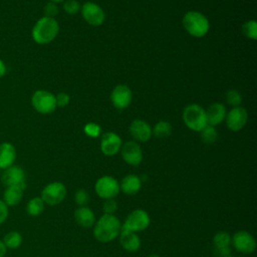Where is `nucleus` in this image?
I'll return each instance as SVG.
<instances>
[{
	"label": "nucleus",
	"mask_w": 257,
	"mask_h": 257,
	"mask_svg": "<svg viewBox=\"0 0 257 257\" xmlns=\"http://www.w3.org/2000/svg\"><path fill=\"white\" fill-rule=\"evenodd\" d=\"M64 11L69 15H74L79 12L80 4L76 0H67L63 3Z\"/></svg>",
	"instance_id": "c756f323"
},
{
	"label": "nucleus",
	"mask_w": 257,
	"mask_h": 257,
	"mask_svg": "<svg viewBox=\"0 0 257 257\" xmlns=\"http://www.w3.org/2000/svg\"><path fill=\"white\" fill-rule=\"evenodd\" d=\"M120 153L123 161L131 166H139L143 160V152L137 142L128 141L121 148Z\"/></svg>",
	"instance_id": "4468645a"
},
{
	"label": "nucleus",
	"mask_w": 257,
	"mask_h": 257,
	"mask_svg": "<svg viewBox=\"0 0 257 257\" xmlns=\"http://www.w3.org/2000/svg\"><path fill=\"white\" fill-rule=\"evenodd\" d=\"M66 197V188L60 182H52L47 184L42 192L40 198L49 206H55L60 204Z\"/></svg>",
	"instance_id": "423d86ee"
},
{
	"label": "nucleus",
	"mask_w": 257,
	"mask_h": 257,
	"mask_svg": "<svg viewBox=\"0 0 257 257\" xmlns=\"http://www.w3.org/2000/svg\"><path fill=\"white\" fill-rule=\"evenodd\" d=\"M183 120L189 128L195 132H201L208 124L205 109L197 103H191L184 108Z\"/></svg>",
	"instance_id": "20e7f679"
},
{
	"label": "nucleus",
	"mask_w": 257,
	"mask_h": 257,
	"mask_svg": "<svg viewBox=\"0 0 257 257\" xmlns=\"http://www.w3.org/2000/svg\"><path fill=\"white\" fill-rule=\"evenodd\" d=\"M205 111H206L207 123L212 126H215L221 123L226 117V108L220 102H215L211 104L208 107V109Z\"/></svg>",
	"instance_id": "aec40b11"
},
{
	"label": "nucleus",
	"mask_w": 257,
	"mask_h": 257,
	"mask_svg": "<svg viewBox=\"0 0 257 257\" xmlns=\"http://www.w3.org/2000/svg\"><path fill=\"white\" fill-rule=\"evenodd\" d=\"M200 133H201L202 141L207 145L214 144L217 140V137H218L217 132L215 130V126H212V125H209V124H207Z\"/></svg>",
	"instance_id": "bb28decb"
},
{
	"label": "nucleus",
	"mask_w": 257,
	"mask_h": 257,
	"mask_svg": "<svg viewBox=\"0 0 257 257\" xmlns=\"http://www.w3.org/2000/svg\"><path fill=\"white\" fill-rule=\"evenodd\" d=\"M74 200H75V203H76L79 207H83V206H86V204L88 203V201H89V195H88V193H87L85 190L79 189V190H77L76 193H75Z\"/></svg>",
	"instance_id": "7c9ffc66"
},
{
	"label": "nucleus",
	"mask_w": 257,
	"mask_h": 257,
	"mask_svg": "<svg viewBox=\"0 0 257 257\" xmlns=\"http://www.w3.org/2000/svg\"><path fill=\"white\" fill-rule=\"evenodd\" d=\"M152 132L157 138H166L172 134V125L166 120H161L156 123Z\"/></svg>",
	"instance_id": "a878e982"
},
{
	"label": "nucleus",
	"mask_w": 257,
	"mask_h": 257,
	"mask_svg": "<svg viewBox=\"0 0 257 257\" xmlns=\"http://www.w3.org/2000/svg\"><path fill=\"white\" fill-rule=\"evenodd\" d=\"M243 34L252 40L257 39V23L255 20H249L245 22L242 26Z\"/></svg>",
	"instance_id": "cd10ccee"
},
{
	"label": "nucleus",
	"mask_w": 257,
	"mask_h": 257,
	"mask_svg": "<svg viewBox=\"0 0 257 257\" xmlns=\"http://www.w3.org/2000/svg\"><path fill=\"white\" fill-rule=\"evenodd\" d=\"M118 236H119V244L124 250L128 252H136L140 249L141 239L136 232L121 229Z\"/></svg>",
	"instance_id": "6ab92c4d"
},
{
	"label": "nucleus",
	"mask_w": 257,
	"mask_h": 257,
	"mask_svg": "<svg viewBox=\"0 0 257 257\" xmlns=\"http://www.w3.org/2000/svg\"><path fill=\"white\" fill-rule=\"evenodd\" d=\"M17 152L13 144L10 142L0 143V169L5 170L14 165Z\"/></svg>",
	"instance_id": "a211bd4d"
},
{
	"label": "nucleus",
	"mask_w": 257,
	"mask_h": 257,
	"mask_svg": "<svg viewBox=\"0 0 257 257\" xmlns=\"http://www.w3.org/2000/svg\"><path fill=\"white\" fill-rule=\"evenodd\" d=\"M45 204L40 197L30 199L26 205V212L31 217H37L44 211Z\"/></svg>",
	"instance_id": "b1692460"
},
{
	"label": "nucleus",
	"mask_w": 257,
	"mask_h": 257,
	"mask_svg": "<svg viewBox=\"0 0 257 257\" xmlns=\"http://www.w3.org/2000/svg\"><path fill=\"white\" fill-rule=\"evenodd\" d=\"M58 31V22L54 18L43 16L35 22L31 31V36L35 43L44 45L53 41L57 36Z\"/></svg>",
	"instance_id": "f03ea898"
},
{
	"label": "nucleus",
	"mask_w": 257,
	"mask_h": 257,
	"mask_svg": "<svg viewBox=\"0 0 257 257\" xmlns=\"http://www.w3.org/2000/svg\"><path fill=\"white\" fill-rule=\"evenodd\" d=\"M131 136L139 142H148L152 137V127L151 125L142 119H135L130 125Z\"/></svg>",
	"instance_id": "f3484780"
},
{
	"label": "nucleus",
	"mask_w": 257,
	"mask_h": 257,
	"mask_svg": "<svg viewBox=\"0 0 257 257\" xmlns=\"http://www.w3.org/2000/svg\"><path fill=\"white\" fill-rule=\"evenodd\" d=\"M142 187L141 179L136 175H126L120 182L119 188L125 195H136Z\"/></svg>",
	"instance_id": "4be33fe9"
},
{
	"label": "nucleus",
	"mask_w": 257,
	"mask_h": 257,
	"mask_svg": "<svg viewBox=\"0 0 257 257\" xmlns=\"http://www.w3.org/2000/svg\"><path fill=\"white\" fill-rule=\"evenodd\" d=\"M1 182L5 187L17 186L25 190L26 188V177L24 170L17 165H12L11 167L3 170L1 175Z\"/></svg>",
	"instance_id": "1a4fd4ad"
},
{
	"label": "nucleus",
	"mask_w": 257,
	"mask_h": 257,
	"mask_svg": "<svg viewBox=\"0 0 257 257\" xmlns=\"http://www.w3.org/2000/svg\"><path fill=\"white\" fill-rule=\"evenodd\" d=\"M95 193L102 199H113L120 191L119 183L111 176H103L99 178L94 185Z\"/></svg>",
	"instance_id": "6e6552de"
},
{
	"label": "nucleus",
	"mask_w": 257,
	"mask_h": 257,
	"mask_svg": "<svg viewBox=\"0 0 257 257\" xmlns=\"http://www.w3.org/2000/svg\"><path fill=\"white\" fill-rule=\"evenodd\" d=\"M2 241L7 249H17L22 244V235L18 231H9L4 235Z\"/></svg>",
	"instance_id": "393cba45"
},
{
	"label": "nucleus",
	"mask_w": 257,
	"mask_h": 257,
	"mask_svg": "<svg viewBox=\"0 0 257 257\" xmlns=\"http://www.w3.org/2000/svg\"><path fill=\"white\" fill-rule=\"evenodd\" d=\"M6 71H7L6 64H5V62L3 61V59L0 58V79L6 74Z\"/></svg>",
	"instance_id": "e433bc0d"
},
{
	"label": "nucleus",
	"mask_w": 257,
	"mask_h": 257,
	"mask_svg": "<svg viewBox=\"0 0 257 257\" xmlns=\"http://www.w3.org/2000/svg\"><path fill=\"white\" fill-rule=\"evenodd\" d=\"M55 100H56V106H65L68 104L70 97L67 93L65 92H59L57 95H55Z\"/></svg>",
	"instance_id": "f704fd0d"
},
{
	"label": "nucleus",
	"mask_w": 257,
	"mask_h": 257,
	"mask_svg": "<svg viewBox=\"0 0 257 257\" xmlns=\"http://www.w3.org/2000/svg\"><path fill=\"white\" fill-rule=\"evenodd\" d=\"M183 26L194 37L205 36L210 28L207 17L198 11H189L183 17Z\"/></svg>",
	"instance_id": "7ed1b4c3"
},
{
	"label": "nucleus",
	"mask_w": 257,
	"mask_h": 257,
	"mask_svg": "<svg viewBox=\"0 0 257 257\" xmlns=\"http://www.w3.org/2000/svg\"><path fill=\"white\" fill-rule=\"evenodd\" d=\"M8 206L4 203L2 199H0V225L6 221V219L8 218Z\"/></svg>",
	"instance_id": "c9c22d12"
},
{
	"label": "nucleus",
	"mask_w": 257,
	"mask_h": 257,
	"mask_svg": "<svg viewBox=\"0 0 257 257\" xmlns=\"http://www.w3.org/2000/svg\"><path fill=\"white\" fill-rule=\"evenodd\" d=\"M226 100L232 106H239L242 101V96L237 89H230L226 93Z\"/></svg>",
	"instance_id": "c85d7f7f"
},
{
	"label": "nucleus",
	"mask_w": 257,
	"mask_h": 257,
	"mask_svg": "<svg viewBox=\"0 0 257 257\" xmlns=\"http://www.w3.org/2000/svg\"><path fill=\"white\" fill-rule=\"evenodd\" d=\"M31 104L33 108L39 113H51L56 108L55 95L48 90L37 89L31 96Z\"/></svg>",
	"instance_id": "39448f33"
},
{
	"label": "nucleus",
	"mask_w": 257,
	"mask_h": 257,
	"mask_svg": "<svg viewBox=\"0 0 257 257\" xmlns=\"http://www.w3.org/2000/svg\"><path fill=\"white\" fill-rule=\"evenodd\" d=\"M43 14L45 17L54 18V16L58 14V7L56 3H53V2L46 3L45 6L43 7Z\"/></svg>",
	"instance_id": "72a5a7b5"
},
{
	"label": "nucleus",
	"mask_w": 257,
	"mask_h": 257,
	"mask_svg": "<svg viewBox=\"0 0 257 257\" xmlns=\"http://www.w3.org/2000/svg\"><path fill=\"white\" fill-rule=\"evenodd\" d=\"M248 120V113L244 107L235 106L226 115V124L232 132L242 130Z\"/></svg>",
	"instance_id": "9b49d317"
},
{
	"label": "nucleus",
	"mask_w": 257,
	"mask_h": 257,
	"mask_svg": "<svg viewBox=\"0 0 257 257\" xmlns=\"http://www.w3.org/2000/svg\"><path fill=\"white\" fill-rule=\"evenodd\" d=\"M64 0H50V2H53V3H58V2H62Z\"/></svg>",
	"instance_id": "58836bf2"
},
{
	"label": "nucleus",
	"mask_w": 257,
	"mask_h": 257,
	"mask_svg": "<svg viewBox=\"0 0 257 257\" xmlns=\"http://www.w3.org/2000/svg\"><path fill=\"white\" fill-rule=\"evenodd\" d=\"M7 248H6V246L4 245V243H3V241L2 240H0V257H4L5 255H6V253H7Z\"/></svg>",
	"instance_id": "4c0bfd02"
},
{
	"label": "nucleus",
	"mask_w": 257,
	"mask_h": 257,
	"mask_svg": "<svg viewBox=\"0 0 257 257\" xmlns=\"http://www.w3.org/2000/svg\"><path fill=\"white\" fill-rule=\"evenodd\" d=\"M74 219L76 223L84 228H89L95 223V216L92 210L86 206L78 207L74 212Z\"/></svg>",
	"instance_id": "412c9836"
},
{
	"label": "nucleus",
	"mask_w": 257,
	"mask_h": 257,
	"mask_svg": "<svg viewBox=\"0 0 257 257\" xmlns=\"http://www.w3.org/2000/svg\"><path fill=\"white\" fill-rule=\"evenodd\" d=\"M149 257H160V256L157 255V254H152V255H150Z\"/></svg>",
	"instance_id": "ea45409f"
},
{
	"label": "nucleus",
	"mask_w": 257,
	"mask_h": 257,
	"mask_svg": "<svg viewBox=\"0 0 257 257\" xmlns=\"http://www.w3.org/2000/svg\"><path fill=\"white\" fill-rule=\"evenodd\" d=\"M231 245L238 251L243 254H250L256 248L255 238L247 231H237L231 237Z\"/></svg>",
	"instance_id": "9d476101"
},
{
	"label": "nucleus",
	"mask_w": 257,
	"mask_h": 257,
	"mask_svg": "<svg viewBox=\"0 0 257 257\" xmlns=\"http://www.w3.org/2000/svg\"><path fill=\"white\" fill-rule=\"evenodd\" d=\"M120 230L121 224L114 215L103 214L94 223L93 236L101 243H108L119 235Z\"/></svg>",
	"instance_id": "f257e3e1"
},
{
	"label": "nucleus",
	"mask_w": 257,
	"mask_h": 257,
	"mask_svg": "<svg viewBox=\"0 0 257 257\" xmlns=\"http://www.w3.org/2000/svg\"><path fill=\"white\" fill-rule=\"evenodd\" d=\"M83 131H84V133H85L86 136H88V137H90V138H96V137L99 136L101 128H100V126H99L97 123H95V122H88V123H86V124L84 125Z\"/></svg>",
	"instance_id": "2f4dec72"
},
{
	"label": "nucleus",
	"mask_w": 257,
	"mask_h": 257,
	"mask_svg": "<svg viewBox=\"0 0 257 257\" xmlns=\"http://www.w3.org/2000/svg\"><path fill=\"white\" fill-rule=\"evenodd\" d=\"M121 148V139L118 135L112 132H107L102 135L100 141V150L105 156L116 155Z\"/></svg>",
	"instance_id": "2eb2a0df"
},
{
	"label": "nucleus",
	"mask_w": 257,
	"mask_h": 257,
	"mask_svg": "<svg viewBox=\"0 0 257 257\" xmlns=\"http://www.w3.org/2000/svg\"><path fill=\"white\" fill-rule=\"evenodd\" d=\"M23 189L17 186L5 187L2 200L8 207H13L18 205L23 198Z\"/></svg>",
	"instance_id": "5701e85b"
},
{
	"label": "nucleus",
	"mask_w": 257,
	"mask_h": 257,
	"mask_svg": "<svg viewBox=\"0 0 257 257\" xmlns=\"http://www.w3.org/2000/svg\"><path fill=\"white\" fill-rule=\"evenodd\" d=\"M102 209L104 214L114 215L115 211L117 210V203L113 199H106L102 204Z\"/></svg>",
	"instance_id": "473e14b6"
},
{
	"label": "nucleus",
	"mask_w": 257,
	"mask_h": 257,
	"mask_svg": "<svg viewBox=\"0 0 257 257\" xmlns=\"http://www.w3.org/2000/svg\"><path fill=\"white\" fill-rule=\"evenodd\" d=\"M132 90L125 84L116 85L110 93L111 103L117 109H123L127 107L132 101Z\"/></svg>",
	"instance_id": "ddd939ff"
},
{
	"label": "nucleus",
	"mask_w": 257,
	"mask_h": 257,
	"mask_svg": "<svg viewBox=\"0 0 257 257\" xmlns=\"http://www.w3.org/2000/svg\"><path fill=\"white\" fill-rule=\"evenodd\" d=\"M150 216L146 211L142 209H136L127 215L123 225H121V229L137 233L147 229L150 225Z\"/></svg>",
	"instance_id": "0eeeda50"
},
{
	"label": "nucleus",
	"mask_w": 257,
	"mask_h": 257,
	"mask_svg": "<svg viewBox=\"0 0 257 257\" xmlns=\"http://www.w3.org/2000/svg\"><path fill=\"white\" fill-rule=\"evenodd\" d=\"M81 14L84 20L93 26H98L103 23L105 15L103 10L93 2H86L81 7Z\"/></svg>",
	"instance_id": "f8f14e48"
},
{
	"label": "nucleus",
	"mask_w": 257,
	"mask_h": 257,
	"mask_svg": "<svg viewBox=\"0 0 257 257\" xmlns=\"http://www.w3.org/2000/svg\"><path fill=\"white\" fill-rule=\"evenodd\" d=\"M213 247L218 257H228L231 254V236L228 232H218L213 238Z\"/></svg>",
	"instance_id": "dca6fc26"
}]
</instances>
